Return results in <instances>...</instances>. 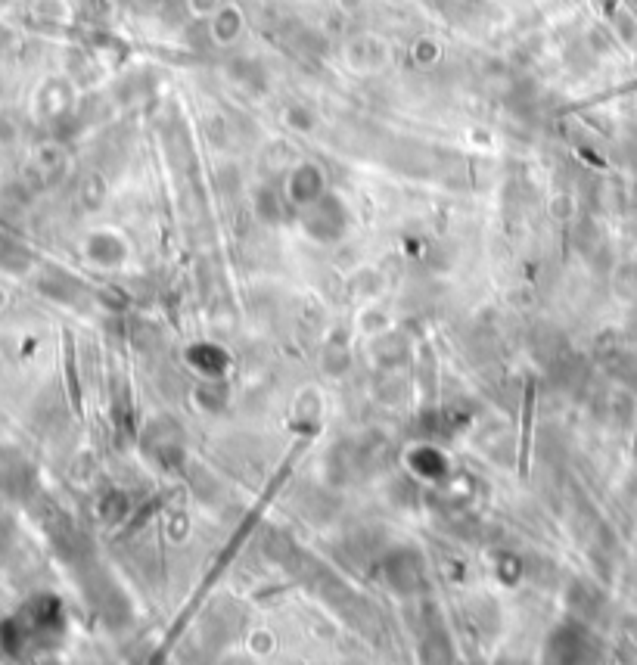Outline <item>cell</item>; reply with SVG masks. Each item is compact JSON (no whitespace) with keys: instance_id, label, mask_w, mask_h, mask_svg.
Masks as SVG:
<instances>
[{"instance_id":"6da1fadb","label":"cell","mask_w":637,"mask_h":665,"mask_svg":"<svg viewBox=\"0 0 637 665\" xmlns=\"http://www.w3.org/2000/svg\"><path fill=\"white\" fill-rule=\"evenodd\" d=\"M0 305H4V293H0Z\"/></svg>"}]
</instances>
